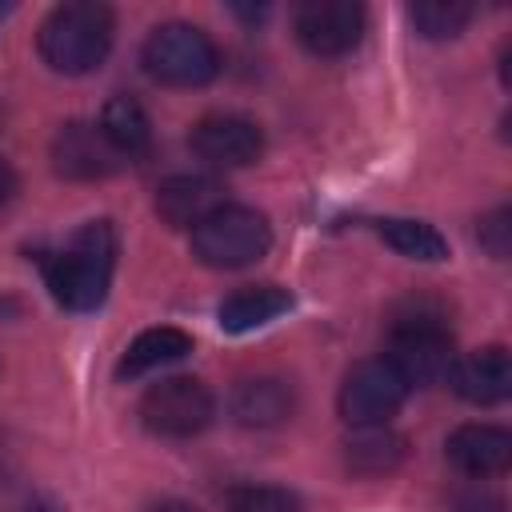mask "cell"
Returning a JSON list of instances; mask_svg holds the SVG:
<instances>
[{"label": "cell", "instance_id": "8", "mask_svg": "<svg viewBox=\"0 0 512 512\" xmlns=\"http://www.w3.org/2000/svg\"><path fill=\"white\" fill-rule=\"evenodd\" d=\"M188 148L208 168H244L256 164L264 152V132L256 120L240 112H212L200 116L188 132Z\"/></svg>", "mask_w": 512, "mask_h": 512}, {"label": "cell", "instance_id": "6", "mask_svg": "<svg viewBox=\"0 0 512 512\" xmlns=\"http://www.w3.org/2000/svg\"><path fill=\"white\" fill-rule=\"evenodd\" d=\"M216 416V400L196 376H164L140 396V420L148 432L168 440H188L204 432Z\"/></svg>", "mask_w": 512, "mask_h": 512}, {"label": "cell", "instance_id": "12", "mask_svg": "<svg viewBox=\"0 0 512 512\" xmlns=\"http://www.w3.org/2000/svg\"><path fill=\"white\" fill-rule=\"evenodd\" d=\"M444 456L464 476H500L512 464V432L496 424H460L444 440Z\"/></svg>", "mask_w": 512, "mask_h": 512}, {"label": "cell", "instance_id": "1", "mask_svg": "<svg viewBox=\"0 0 512 512\" xmlns=\"http://www.w3.org/2000/svg\"><path fill=\"white\" fill-rule=\"evenodd\" d=\"M116 268V232L108 220H88L64 248L44 256V280L56 304L68 312H92L104 304Z\"/></svg>", "mask_w": 512, "mask_h": 512}, {"label": "cell", "instance_id": "4", "mask_svg": "<svg viewBox=\"0 0 512 512\" xmlns=\"http://www.w3.org/2000/svg\"><path fill=\"white\" fill-rule=\"evenodd\" d=\"M140 60H144V72L168 88H200L220 72L216 40L188 20H168L152 28Z\"/></svg>", "mask_w": 512, "mask_h": 512}, {"label": "cell", "instance_id": "21", "mask_svg": "<svg viewBox=\"0 0 512 512\" xmlns=\"http://www.w3.org/2000/svg\"><path fill=\"white\" fill-rule=\"evenodd\" d=\"M228 512H300V500L280 484H240L228 492Z\"/></svg>", "mask_w": 512, "mask_h": 512}, {"label": "cell", "instance_id": "14", "mask_svg": "<svg viewBox=\"0 0 512 512\" xmlns=\"http://www.w3.org/2000/svg\"><path fill=\"white\" fill-rule=\"evenodd\" d=\"M292 408H296L292 384L280 376H248L232 388V400H228L232 420L244 428H276L292 416Z\"/></svg>", "mask_w": 512, "mask_h": 512}, {"label": "cell", "instance_id": "16", "mask_svg": "<svg viewBox=\"0 0 512 512\" xmlns=\"http://www.w3.org/2000/svg\"><path fill=\"white\" fill-rule=\"evenodd\" d=\"M404 460V436L392 432L388 424L376 428H352V436L344 440V464L352 476L364 480H380L388 472H396Z\"/></svg>", "mask_w": 512, "mask_h": 512}, {"label": "cell", "instance_id": "13", "mask_svg": "<svg viewBox=\"0 0 512 512\" xmlns=\"http://www.w3.org/2000/svg\"><path fill=\"white\" fill-rule=\"evenodd\" d=\"M224 200V184L200 172H184V176H168L156 188V216L168 228H196L200 220H208Z\"/></svg>", "mask_w": 512, "mask_h": 512}, {"label": "cell", "instance_id": "27", "mask_svg": "<svg viewBox=\"0 0 512 512\" xmlns=\"http://www.w3.org/2000/svg\"><path fill=\"white\" fill-rule=\"evenodd\" d=\"M8 12H12V4H0V20H4V16H8Z\"/></svg>", "mask_w": 512, "mask_h": 512}, {"label": "cell", "instance_id": "9", "mask_svg": "<svg viewBox=\"0 0 512 512\" xmlns=\"http://www.w3.org/2000/svg\"><path fill=\"white\" fill-rule=\"evenodd\" d=\"M364 8L352 0H308L296 8V40L312 56H348L364 40Z\"/></svg>", "mask_w": 512, "mask_h": 512}, {"label": "cell", "instance_id": "7", "mask_svg": "<svg viewBox=\"0 0 512 512\" xmlns=\"http://www.w3.org/2000/svg\"><path fill=\"white\" fill-rule=\"evenodd\" d=\"M404 400H408V384L392 372V364L384 356L352 364L348 376H344V384H340V416L352 428L388 424L400 412Z\"/></svg>", "mask_w": 512, "mask_h": 512}, {"label": "cell", "instance_id": "20", "mask_svg": "<svg viewBox=\"0 0 512 512\" xmlns=\"http://www.w3.org/2000/svg\"><path fill=\"white\" fill-rule=\"evenodd\" d=\"M476 16L472 4H456V0H428V4H412L408 20L424 40H452L468 28V20Z\"/></svg>", "mask_w": 512, "mask_h": 512}, {"label": "cell", "instance_id": "15", "mask_svg": "<svg viewBox=\"0 0 512 512\" xmlns=\"http://www.w3.org/2000/svg\"><path fill=\"white\" fill-rule=\"evenodd\" d=\"M292 308V292L280 288V284H244L236 288L232 296L220 300L216 308V320L224 332H252V328H264L268 320L284 316Z\"/></svg>", "mask_w": 512, "mask_h": 512}, {"label": "cell", "instance_id": "3", "mask_svg": "<svg viewBox=\"0 0 512 512\" xmlns=\"http://www.w3.org/2000/svg\"><path fill=\"white\" fill-rule=\"evenodd\" d=\"M384 360L392 364V372L408 384V388H424V384H440L448 380L456 352H452V336L444 324V312L432 304H400L392 324H388V344H384Z\"/></svg>", "mask_w": 512, "mask_h": 512}, {"label": "cell", "instance_id": "19", "mask_svg": "<svg viewBox=\"0 0 512 512\" xmlns=\"http://www.w3.org/2000/svg\"><path fill=\"white\" fill-rule=\"evenodd\" d=\"M376 232L408 260H448V240L424 224V220H408V216H388V220H376Z\"/></svg>", "mask_w": 512, "mask_h": 512}, {"label": "cell", "instance_id": "22", "mask_svg": "<svg viewBox=\"0 0 512 512\" xmlns=\"http://www.w3.org/2000/svg\"><path fill=\"white\" fill-rule=\"evenodd\" d=\"M476 236H480V244H484L496 260H504V256H508V248H512V212H508V208L488 212V216L480 220Z\"/></svg>", "mask_w": 512, "mask_h": 512}, {"label": "cell", "instance_id": "26", "mask_svg": "<svg viewBox=\"0 0 512 512\" xmlns=\"http://www.w3.org/2000/svg\"><path fill=\"white\" fill-rule=\"evenodd\" d=\"M152 512H192L188 504H160V508H152Z\"/></svg>", "mask_w": 512, "mask_h": 512}, {"label": "cell", "instance_id": "17", "mask_svg": "<svg viewBox=\"0 0 512 512\" xmlns=\"http://www.w3.org/2000/svg\"><path fill=\"white\" fill-rule=\"evenodd\" d=\"M188 352H192V336H188V332H180V328H172V324L144 328V332L124 348L116 372H120L124 380H132V376L156 372V368H164V364H176V360H184Z\"/></svg>", "mask_w": 512, "mask_h": 512}, {"label": "cell", "instance_id": "25", "mask_svg": "<svg viewBox=\"0 0 512 512\" xmlns=\"http://www.w3.org/2000/svg\"><path fill=\"white\" fill-rule=\"evenodd\" d=\"M24 512H56V508H52V504H48V500H32V504H28V508H24Z\"/></svg>", "mask_w": 512, "mask_h": 512}, {"label": "cell", "instance_id": "24", "mask_svg": "<svg viewBox=\"0 0 512 512\" xmlns=\"http://www.w3.org/2000/svg\"><path fill=\"white\" fill-rule=\"evenodd\" d=\"M460 512H504L496 500H468V504H460Z\"/></svg>", "mask_w": 512, "mask_h": 512}, {"label": "cell", "instance_id": "5", "mask_svg": "<svg viewBox=\"0 0 512 512\" xmlns=\"http://www.w3.org/2000/svg\"><path fill=\"white\" fill-rule=\"evenodd\" d=\"M272 248V224L248 204H220L192 228V256L208 268H248Z\"/></svg>", "mask_w": 512, "mask_h": 512}, {"label": "cell", "instance_id": "2", "mask_svg": "<svg viewBox=\"0 0 512 512\" xmlns=\"http://www.w3.org/2000/svg\"><path fill=\"white\" fill-rule=\"evenodd\" d=\"M112 32H116V20H112L108 4L68 0L44 16V24L36 32V48L52 72L84 76L104 64V56L112 48Z\"/></svg>", "mask_w": 512, "mask_h": 512}, {"label": "cell", "instance_id": "18", "mask_svg": "<svg viewBox=\"0 0 512 512\" xmlns=\"http://www.w3.org/2000/svg\"><path fill=\"white\" fill-rule=\"evenodd\" d=\"M100 132L112 140V148L124 156V160H136V156H144L148 152V144H152V124H148V112H144V104L136 100V96H112L108 104H104V112H100Z\"/></svg>", "mask_w": 512, "mask_h": 512}, {"label": "cell", "instance_id": "11", "mask_svg": "<svg viewBox=\"0 0 512 512\" xmlns=\"http://www.w3.org/2000/svg\"><path fill=\"white\" fill-rule=\"evenodd\" d=\"M448 384L460 400L468 404H500L512 392V356L500 344L476 348L468 356H460L448 372Z\"/></svg>", "mask_w": 512, "mask_h": 512}, {"label": "cell", "instance_id": "23", "mask_svg": "<svg viewBox=\"0 0 512 512\" xmlns=\"http://www.w3.org/2000/svg\"><path fill=\"white\" fill-rule=\"evenodd\" d=\"M12 196H16V172H12V164L0 156V208H4Z\"/></svg>", "mask_w": 512, "mask_h": 512}, {"label": "cell", "instance_id": "10", "mask_svg": "<svg viewBox=\"0 0 512 512\" xmlns=\"http://www.w3.org/2000/svg\"><path fill=\"white\" fill-rule=\"evenodd\" d=\"M52 168L68 180H104L124 168V156L92 120H72L52 136Z\"/></svg>", "mask_w": 512, "mask_h": 512}]
</instances>
